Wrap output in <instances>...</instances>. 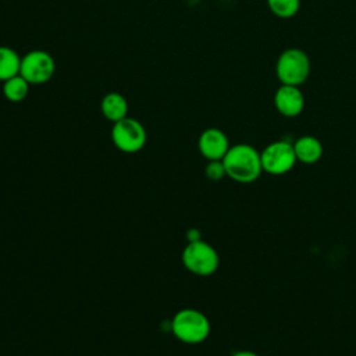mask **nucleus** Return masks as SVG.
Wrapping results in <instances>:
<instances>
[{
	"label": "nucleus",
	"mask_w": 356,
	"mask_h": 356,
	"mask_svg": "<svg viewBox=\"0 0 356 356\" xmlns=\"http://www.w3.org/2000/svg\"><path fill=\"white\" fill-rule=\"evenodd\" d=\"M227 177L239 184H252L261 172L260 152L248 143H236L231 146L222 159Z\"/></svg>",
	"instance_id": "obj_1"
},
{
	"label": "nucleus",
	"mask_w": 356,
	"mask_h": 356,
	"mask_svg": "<svg viewBox=\"0 0 356 356\" xmlns=\"http://www.w3.org/2000/svg\"><path fill=\"white\" fill-rule=\"evenodd\" d=\"M210 321L204 313L196 309H182L172 317L171 331L175 338L188 345H197L210 335Z\"/></svg>",
	"instance_id": "obj_2"
},
{
	"label": "nucleus",
	"mask_w": 356,
	"mask_h": 356,
	"mask_svg": "<svg viewBox=\"0 0 356 356\" xmlns=\"http://www.w3.org/2000/svg\"><path fill=\"white\" fill-rule=\"evenodd\" d=\"M310 58L299 47L285 49L277 58L275 75L281 85L300 86L310 75Z\"/></svg>",
	"instance_id": "obj_3"
},
{
	"label": "nucleus",
	"mask_w": 356,
	"mask_h": 356,
	"mask_svg": "<svg viewBox=\"0 0 356 356\" xmlns=\"http://www.w3.org/2000/svg\"><path fill=\"white\" fill-rule=\"evenodd\" d=\"M182 263L188 271L199 277L214 274L220 266L217 250L204 241L188 242L182 250Z\"/></svg>",
	"instance_id": "obj_4"
},
{
	"label": "nucleus",
	"mask_w": 356,
	"mask_h": 356,
	"mask_svg": "<svg viewBox=\"0 0 356 356\" xmlns=\"http://www.w3.org/2000/svg\"><path fill=\"white\" fill-rule=\"evenodd\" d=\"M260 157L263 171L270 175H284L289 172L298 161L293 143L288 140H275L268 143L260 152Z\"/></svg>",
	"instance_id": "obj_5"
},
{
	"label": "nucleus",
	"mask_w": 356,
	"mask_h": 356,
	"mask_svg": "<svg viewBox=\"0 0 356 356\" xmlns=\"http://www.w3.org/2000/svg\"><path fill=\"white\" fill-rule=\"evenodd\" d=\"M111 142L122 153H136L146 143V129L138 120L125 117L113 124Z\"/></svg>",
	"instance_id": "obj_6"
},
{
	"label": "nucleus",
	"mask_w": 356,
	"mask_h": 356,
	"mask_svg": "<svg viewBox=\"0 0 356 356\" xmlns=\"http://www.w3.org/2000/svg\"><path fill=\"white\" fill-rule=\"evenodd\" d=\"M56 71V63L50 53L44 50H31L21 57L19 75L29 85H42L49 82Z\"/></svg>",
	"instance_id": "obj_7"
},
{
	"label": "nucleus",
	"mask_w": 356,
	"mask_h": 356,
	"mask_svg": "<svg viewBox=\"0 0 356 356\" xmlns=\"http://www.w3.org/2000/svg\"><path fill=\"white\" fill-rule=\"evenodd\" d=\"M274 107L275 110L288 118L298 117L305 108V96L299 86L281 85L274 93Z\"/></svg>",
	"instance_id": "obj_8"
},
{
	"label": "nucleus",
	"mask_w": 356,
	"mask_h": 356,
	"mask_svg": "<svg viewBox=\"0 0 356 356\" xmlns=\"http://www.w3.org/2000/svg\"><path fill=\"white\" fill-rule=\"evenodd\" d=\"M197 147L200 154L211 161L222 160L231 145L224 131L220 128H207L200 134L197 139Z\"/></svg>",
	"instance_id": "obj_9"
},
{
	"label": "nucleus",
	"mask_w": 356,
	"mask_h": 356,
	"mask_svg": "<svg viewBox=\"0 0 356 356\" xmlns=\"http://www.w3.org/2000/svg\"><path fill=\"white\" fill-rule=\"evenodd\" d=\"M298 161L303 164H314L323 157V143L312 135H303L293 142Z\"/></svg>",
	"instance_id": "obj_10"
},
{
	"label": "nucleus",
	"mask_w": 356,
	"mask_h": 356,
	"mask_svg": "<svg viewBox=\"0 0 356 356\" xmlns=\"http://www.w3.org/2000/svg\"><path fill=\"white\" fill-rule=\"evenodd\" d=\"M100 111L104 118L114 124L128 117V102L121 93L110 92L102 99Z\"/></svg>",
	"instance_id": "obj_11"
},
{
	"label": "nucleus",
	"mask_w": 356,
	"mask_h": 356,
	"mask_svg": "<svg viewBox=\"0 0 356 356\" xmlns=\"http://www.w3.org/2000/svg\"><path fill=\"white\" fill-rule=\"evenodd\" d=\"M19 67H21L19 54L8 46H0V81L4 82L18 75Z\"/></svg>",
	"instance_id": "obj_12"
},
{
	"label": "nucleus",
	"mask_w": 356,
	"mask_h": 356,
	"mask_svg": "<svg viewBox=\"0 0 356 356\" xmlns=\"http://www.w3.org/2000/svg\"><path fill=\"white\" fill-rule=\"evenodd\" d=\"M29 82L19 74L3 82V95L11 103L22 102L29 93Z\"/></svg>",
	"instance_id": "obj_13"
},
{
	"label": "nucleus",
	"mask_w": 356,
	"mask_h": 356,
	"mask_svg": "<svg viewBox=\"0 0 356 356\" xmlns=\"http://www.w3.org/2000/svg\"><path fill=\"white\" fill-rule=\"evenodd\" d=\"M270 11L278 18H292L300 8V0H266Z\"/></svg>",
	"instance_id": "obj_14"
},
{
	"label": "nucleus",
	"mask_w": 356,
	"mask_h": 356,
	"mask_svg": "<svg viewBox=\"0 0 356 356\" xmlns=\"http://www.w3.org/2000/svg\"><path fill=\"white\" fill-rule=\"evenodd\" d=\"M204 175L210 181H220V179H222L227 175L222 160H211V161H209L206 164V167H204Z\"/></svg>",
	"instance_id": "obj_15"
},
{
	"label": "nucleus",
	"mask_w": 356,
	"mask_h": 356,
	"mask_svg": "<svg viewBox=\"0 0 356 356\" xmlns=\"http://www.w3.org/2000/svg\"><path fill=\"white\" fill-rule=\"evenodd\" d=\"M186 239L188 242H195V241H200L202 239V234L199 229L196 228H191L186 231Z\"/></svg>",
	"instance_id": "obj_16"
},
{
	"label": "nucleus",
	"mask_w": 356,
	"mask_h": 356,
	"mask_svg": "<svg viewBox=\"0 0 356 356\" xmlns=\"http://www.w3.org/2000/svg\"><path fill=\"white\" fill-rule=\"evenodd\" d=\"M232 356H260L257 355L256 352L253 350H249V349H242V350H236L232 353Z\"/></svg>",
	"instance_id": "obj_17"
}]
</instances>
